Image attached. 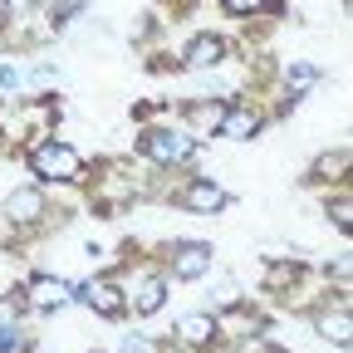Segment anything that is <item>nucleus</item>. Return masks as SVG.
Segmentation results:
<instances>
[{
	"instance_id": "f257e3e1",
	"label": "nucleus",
	"mask_w": 353,
	"mask_h": 353,
	"mask_svg": "<svg viewBox=\"0 0 353 353\" xmlns=\"http://www.w3.org/2000/svg\"><path fill=\"white\" fill-rule=\"evenodd\" d=\"M79 152L74 148H64V143H50V148H39L34 152V172L39 176H50V182H59V176H79Z\"/></svg>"
},
{
	"instance_id": "f03ea898",
	"label": "nucleus",
	"mask_w": 353,
	"mask_h": 353,
	"mask_svg": "<svg viewBox=\"0 0 353 353\" xmlns=\"http://www.w3.org/2000/svg\"><path fill=\"white\" fill-rule=\"evenodd\" d=\"M148 157L182 162V157H192V138H182V132H152V138H148Z\"/></svg>"
},
{
	"instance_id": "7ed1b4c3",
	"label": "nucleus",
	"mask_w": 353,
	"mask_h": 353,
	"mask_svg": "<svg viewBox=\"0 0 353 353\" xmlns=\"http://www.w3.org/2000/svg\"><path fill=\"white\" fill-rule=\"evenodd\" d=\"M221 54H226V44H221L216 34H196V39L187 44V64H196V69H216Z\"/></svg>"
},
{
	"instance_id": "20e7f679",
	"label": "nucleus",
	"mask_w": 353,
	"mask_h": 353,
	"mask_svg": "<svg viewBox=\"0 0 353 353\" xmlns=\"http://www.w3.org/2000/svg\"><path fill=\"white\" fill-rule=\"evenodd\" d=\"M79 294H83L88 309H99V314H118V309H123V299H118V290H113L108 280H88Z\"/></svg>"
},
{
	"instance_id": "39448f33",
	"label": "nucleus",
	"mask_w": 353,
	"mask_h": 353,
	"mask_svg": "<svg viewBox=\"0 0 353 353\" xmlns=\"http://www.w3.org/2000/svg\"><path fill=\"white\" fill-rule=\"evenodd\" d=\"M211 270V250L206 245H182L176 250V280H196Z\"/></svg>"
},
{
	"instance_id": "423d86ee",
	"label": "nucleus",
	"mask_w": 353,
	"mask_h": 353,
	"mask_svg": "<svg viewBox=\"0 0 353 353\" xmlns=\"http://www.w3.org/2000/svg\"><path fill=\"white\" fill-rule=\"evenodd\" d=\"M39 211H44V196H39L34 187H25V192H15V196L6 201V216H10V221H34Z\"/></svg>"
},
{
	"instance_id": "0eeeda50",
	"label": "nucleus",
	"mask_w": 353,
	"mask_h": 353,
	"mask_svg": "<svg viewBox=\"0 0 353 353\" xmlns=\"http://www.w3.org/2000/svg\"><path fill=\"white\" fill-rule=\"evenodd\" d=\"M30 304L34 309H59V304H69V290L59 280H34L30 285Z\"/></svg>"
},
{
	"instance_id": "6e6552de",
	"label": "nucleus",
	"mask_w": 353,
	"mask_h": 353,
	"mask_svg": "<svg viewBox=\"0 0 353 353\" xmlns=\"http://www.w3.org/2000/svg\"><path fill=\"white\" fill-rule=\"evenodd\" d=\"M187 206H192V211H221V206H226V192H221L216 182H196V187L187 192Z\"/></svg>"
},
{
	"instance_id": "1a4fd4ad",
	"label": "nucleus",
	"mask_w": 353,
	"mask_h": 353,
	"mask_svg": "<svg viewBox=\"0 0 353 353\" xmlns=\"http://www.w3.org/2000/svg\"><path fill=\"white\" fill-rule=\"evenodd\" d=\"M260 123H255V113H245V108H231V113H221V138H250Z\"/></svg>"
},
{
	"instance_id": "9d476101",
	"label": "nucleus",
	"mask_w": 353,
	"mask_h": 353,
	"mask_svg": "<svg viewBox=\"0 0 353 353\" xmlns=\"http://www.w3.org/2000/svg\"><path fill=\"white\" fill-rule=\"evenodd\" d=\"M162 299H167L162 280H143V285H138V314H157Z\"/></svg>"
},
{
	"instance_id": "9b49d317",
	"label": "nucleus",
	"mask_w": 353,
	"mask_h": 353,
	"mask_svg": "<svg viewBox=\"0 0 353 353\" xmlns=\"http://www.w3.org/2000/svg\"><path fill=\"white\" fill-rule=\"evenodd\" d=\"M211 334H216V319H211V314H192V319H182V339H187V343H206Z\"/></svg>"
},
{
	"instance_id": "f8f14e48",
	"label": "nucleus",
	"mask_w": 353,
	"mask_h": 353,
	"mask_svg": "<svg viewBox=\"0 0 353 353\" xmlns=\"http://www.w3.org/2000/svg\"><path fill=\"white\" fill-rule=\"evenodd\" d=\"M221 113H226L221 103H206V108H196L187 123H192V132H206V128H221Z\"/></svg>"
},
{
	"instance_id": "ddd939ff",
	"label": "nucleus",
	"mask_w": 353,
	"mask_h": 353,
	"mask_svg": "<svg viewBox=\"0 0 353 353\" xmlns=\"http://www.w3.org/2000/svg\"><path fill=\"white\" fill-rule=\"evenodd\" d=\"M319 334L334 339V343H348V314H329V319H319Z\"/></svg>"
},
{
	"instance_id": "4468645a",
	"label": "nucleus",
	"mask_w": 353,
	"mask_h": 353,
	"mask_svg": "<svg viewBox=\"0 0 353 353\" xmlns=\"http://www.w3.org/2000/svg\"><path fill=\"white\" fill-rule=\"evenodd\" d=\"M285 79H290V88H309V83H314V64H290Z\"/></svg>"
},
{
	"instance_id": "2eb2a0df",
	"label": "nucleus",
	"mask_w": 353,
	"mask_h": 353,
	"mask_svg": "<svg viewBox=\"0 0 353 353\" xmlns=\"http://www.w3.org/2000/svg\"><path fill=\"white\" fill-rule=\"evenodd\" d=\"M0 88H20V69H15V64L0 69Z\"/></svg>"
},
{
	"instance_id": "dca6fc26",
	"label": "nucleus",
	"mask_w": 353,
	"mask_h": 353,
	"mask_svg": "<svg viewBox=\"0 0 353 353\" xmlns=\"http://www.w3.org/2000/svg\"><path fill=\"white\" fill-rule=\"evenodd\" d=\"M255 6H260V0H226V10H231V15H250Z\"/></svg>"
},
{
	"instance_id": "f3484780",
	"label": "nucleus",
	"mask_w": 353,
	"mask_h": 353,
	"mask_svg": "<svg viewBox=\"0 0 353 353\" xmlns=\"http://www.w3.org/2000/svg\"><path fill=\"white\" fill-rule=\"evenodd\" d=\"M123 353H148V343H143V339H128V343H123Z\"/></svg>"
},
{
	"instance_id": "a211bd4d",
	"label": "nucleus",
	"mask_w": 353,
	"mask_h": 353,
	"mask_svg": "<svg viewBox=\"0 0 353 353\" xmlns=\"http://www.w3.org/2000/svg\"><path fill=\"white\" fill-rule=\"evenodd\" d=\"M10 10L15 15H30V0H10Z\"/></svg>"
},
{
	"instance_id": "6ab92c4d",
	"label": "nucleus",
	"mask_w": 353,
	"mask_h": 353,
	"mask_svg": "<svg viewBox=\"0 0 353 353\" xmlns=\"http://www.w3.org/2000/svg\"><path fill=\"white\" fill-rule=\"evenodd\" d=\"M270 353H280V348H270Z\"/></svg>"
}]
</instances>
